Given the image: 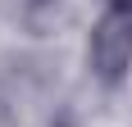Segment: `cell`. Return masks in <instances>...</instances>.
Here are the masks:
<instances>
[{"label": "cell", "instance_id": "obj_2", "mask_svg": "<svg viewBox=\"0 0 132 127\" xmlns=\"http://www.w3.org/2000/svg\"><path fill=\"white\" fill-rule=\"evenodd\" d=\"M109 9H119V14H128V18H132V0H109Z\"/></svg>", "mask_w": 132, "mask_h": 127}, {"label": "cell", "instance_id": "obj_1", "mask_svg": "<svg viewBox=\"0 0 132 127\" xmlns=\"http://www.w3.org/2000/svg\"><path fill=\"white\" fill-rule=\"evenodd\" d=\"M87 63L91 73L105 82V86H119L132 68V18L119 9H105L100 23L91 27V41H87Z\"/></svg>", "mask_w": 132, "mask_h": 127}]
</instances>
